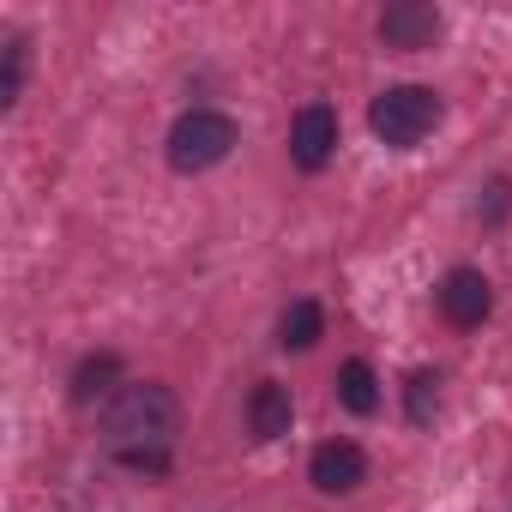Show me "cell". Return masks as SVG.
I'll return each instance as SVG.
<instances>
[{
	"mask_svg": "<svg viewBox=\"0 0 512 512\" xmlns=\"http://www.w3.org/2000/svg\"><path fill=\"white\" fill-rule=\"evenodd\" d=\"M103 428H109V452H115V458L169 452V440H175V428H181V404H175L169 386L139 380V386H121V398L109 404Z\"/></svg>",
	"mask_w": 512,
	"mask_h": 512,
	"instance_id": "1",
	"label": "cell"
},
{
	"mask_svg": "<svg viewBox=\"0 0 512 512\" xmlns=\"http://www.w3.org/2000/svg\"><path fill=\"white\" fill-rule=\"evenodd\" d=\"M235 121L223 115V109H187L175 127H169V139H163V157H169V169L175 175H205V169H217L229 151H235Z\"/></svg>",
	"mask_w": 512,
	"mask_h": 512,
	"instance_id": "2",
	"label": "cell"
},
{
	"mask_svg": "<svg viewBox=\"0 0 512 512\" xmlns=\"http://www.w3.org/2000/svg\"><path fill=\"white\" fill-rule=\"evenodd\" d=\"M434 121H440V97H434L428 85H386V91L368 103L374 139H386V145H398V151L422 145V139L434 133Z\"/></svg>",
	"mask_w": 512,
	"mask_h": 512,
	"instance_id": "3",
	"label": "cell"
},
{
	"mask_svg": "<svg viewBox=\"0 0 512 512\" xmlns=\"http://www.w3.org/2000/svg\"><path fill=\"white\" fill-rule=\"evenodd\" d=\"M332 157H338V115L326 103L296 109V121H290V163L308 169V175H320Z\"/></svg>",
	"mask_w": 512,
	"mask_h": 512,
	"instance_id": "4",
	"label": "cell"
},
{
	"mask_svg": "<svg viewBox=\"0 0 512 512\" xmlns=\"http://www.w3.org/2000/svg\"><path fill=\"white\" fill-rule=\"evenodd\" d=\"M434 302H440L446 326L470 332V326H482V320H488V308H494V290H488V278H482L476 266H452V272L440 278Z\"/></svg>",
	"mask_w": 512,
	"mask_h": 512,
	"instance_id": "5",
	"label": "cell"
},
{
	"mask_svg": "<svg viewBox=\"0 0 512 512\" xmlns=\"http://www.w3.org/2000/svg\"><path fill=\"white\" fill-rule=\"evenodd\" d=\"M308 482H314L320 494H356V488L368 482L362 446H356V440H320L314 458H308Z\"/></svg>",
	"mask_w": 512,
	"mask_h": 512,
	"instance_id": "6",
	"label": "cell"
},
{
	"mask_svg": "<svg viewBox=\"0 0 512 512\" xmlns=\"http://www.w3.org/2000/svg\"><path fill=\"white\" fill-rule=\"evenodd\" d=\"M440 37V13L428 7V0H398V7L380 13V43L410 55V49H428Z\"/></svg>",
	"mask_w": 512,
	"mask_h": 512,
	"instance_id": "7",
	"label": "cell"
},
{
	"mask_svg": "<svg viewBox=\"0 0 512 512\" xmlns=\"http://www.w3.org/2000/svg\"><path fill=\"white\" fill-rule=\"evenodd\" d=\"M290 422H296V398H290V386H278V380H260L253 386V398H247V434L253 440H284L290 434Z\"/></svg>",
	"mask_w": 512,
	"mask_h": 512,
	"instance_id": "8",
	"label": "cell"
},
{
	"mask_svg": "<svg viewBox=\"0 0 512 512\" xmlns=\"http://www.w3.org/2000/svg\"><path fill=\"white\" fill-rule=\"evenodd\" d=\"M115 386H121V356L115 350H97V356H85L73 368V404H103V398L115 404L121 398Z\"/></svg>",
	"mask_w": 512,
	"mask_h": 512,
	"instance_id": "9",
	"label": "cell"
},
{
	"mask_svg": "<svg viewBox=\"0 0 512 512\" xmlns=\"http://www.w3.org/2000/svg\"><path fill=\"white\" fill-rule=\"evenodd\" d=\"M332 386H338V404H344V410H356V416H374V410H380V380H374V368H368L362 356L344 362Z\"/></svg>",
	"mask_w": 512,
	"mask_h": 512,
	"instance_id": "10",
	"label": "cell"
},
{
	"mask_svg": "<svg viewBox=\"0 0 512 512\" xmlns=\"http://www.w3.org/2000/svg\"><path fill=\"white\" fill-rule=\"evenodd\" d=\"M320 332H326V314H320V302H308V296L290 302L284 320H278V344H284V350H314Z\"/></svg>",
	"mask_w": 512,
	"mask_h": 512,
	"instance_id": "11",
	"label": "cell"
},
{
	"mask_svg": "<svg viewBox=\"0 0 512 512\" xmlns=\"http://www.w3.org/2000/svg\"><path fill=\"white\" fill-rule=\"evenodd\" d=\"M434 410H440V374H434V368H416L410 386H404V416H410L416 428H428Z\"/></svg>",
	"mask_w": 512,
	"mask_h": 512,
	"instance_id": "12",
	"label": "cell"
},
{
	"mask_svg": "<svg viewBox=\"0 0 512 512\" xmlns=\"http://www.w3.org/2000/svg\"><path fill=\"white\" fill-rule=\"evenodd\" d=\"M25 67H31V43L25 37H7V67H0V109H13L19 91H25Z\"/></svg>",
	"mask_w": 512,
	"mask_h": 512,
	"instance_id": "13",
	"label": "cell"
},
{
	"mask_svg": "<svg viewBox=\"0 0 512 512\" xmlns=\"http://www.w3.org/2000/svg\"><path fill=\"white\" fill-rule=\"evenodd\" d=\"M512 205V181H488V199H482V223H500Z\"/></svg>",
	"mask_w": 512,
	"mask_h": 512,
	"instance_id": "14",
	"label": "cell"
}]
</instances>
